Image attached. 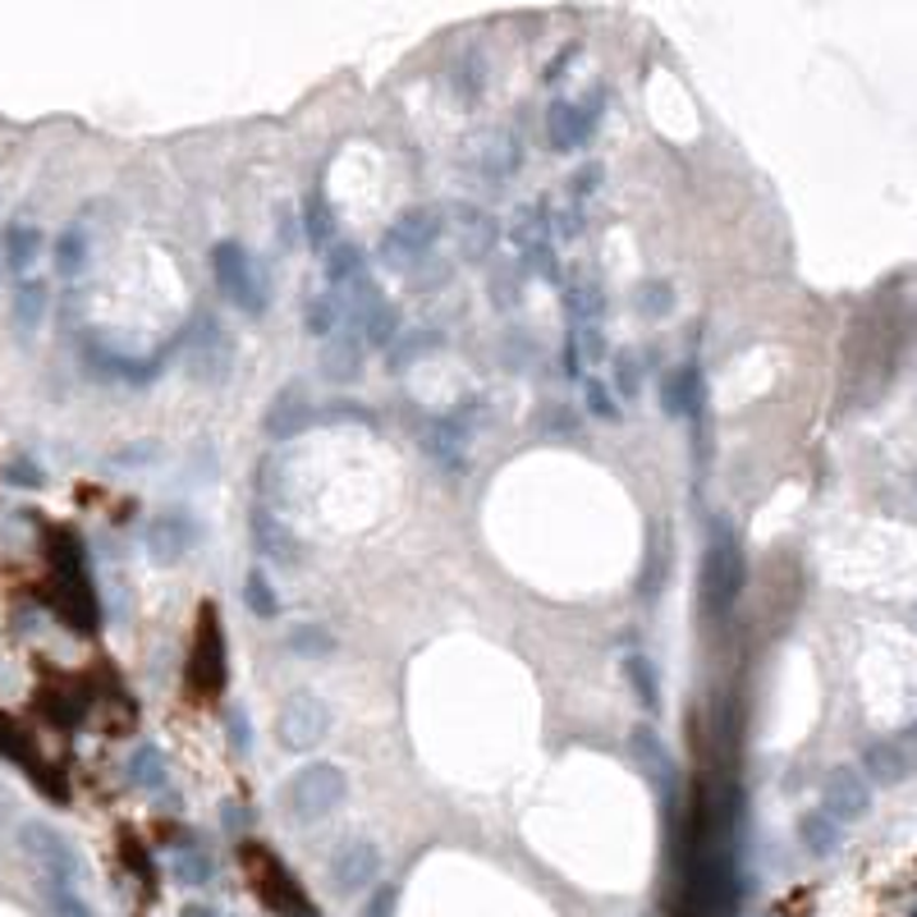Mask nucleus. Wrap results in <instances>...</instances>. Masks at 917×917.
<instances>
[{"mask_svg":"<svg viewBox=\"0 0 917 917\" xmlns=\"http://www.w3.org/2000/svg\"><path fill=\"white\" fill-rule=\"evenodd\" d=\"M702 583H707V606H711V615H729L734 601L744 596L748 560H744V546H739V536H734L729 519H711V542H707Z\"/></svg>","mask_w":917,"mask_h":917,"instance_id":"nucleus-1","label":"nucleus"},{"mask_svg":"<svg viewBox=\"0 0 917 917\" xmlns=\"http://www.w3.org/2000/svg\"><path fill=\"white\" fill-rule=\"evenodd\" d=\"M212 276L226 289V299L243 312V317H262L266 303H272V289H266V272L257 266L253 253H243L239 243H216L212 249Z\"/></svg>","mask_w":917,"mask_h":917,"instance_id":"nucleus-2","label":"nucleus"},{"mask_svg":"<svg viewBox=\"0 0 917 917\" xmlns=\"http://www.w3.org/2000/svg\"><path fill=\"white\" fill-rule=\"evenodd\" d=\"M345 794H349V780H345L340 767H335V762H312V767H299L294 775H289L285 808H289V817H299V821H322V817H330L335 808H340Z\"/></svg>","mask_w":917,"mask_h":917,"instance_id":"nucleus-3","label":"nucleus"},{"mask_svg":"<svg viewBox=\"0 0 917 917\" xmlns=\"http://www.w3.org/2000/svg\"><path fill=\"white\" fill-rule=\"evenodd\" d=\"M243 862H249V871H253V885L262 894V904L276 917H317L307 904V894L299 890V881L289 877V867L276 862L262 844H243Z\"/></svg>","mask_w":917,"mask_h":917,"instance_id":"nucleus-4","label":"nucleus"},{"mask_svg":"<svg viewBox=\"0 0 917 917\" xmlns=\"http://www.w3.org/2000/svg\"><path fill=\"white\" fill-rule=\"evenodd\" d=\"M197 642H193V661H189V688L197 692V698H216L220 688H226V675H230V665H226V634H220V611L207 606L197 611Z\"/></svg>","mask_w":917,"mask_h":917,"instance_id":"nucleus-5","label":"nucleus"},{"mask_svg":"<svg viewBox=\"0 0 917 917\" xmlns=\"http://www.w3.org/2000/svg\"><path fill=\"white\" fill-rule=\"evenodd\" d=\"M445 234V216L436 207H409L390 220V230L382 234V253L386 262H413V257H427Z\"/></svg>","mask_w":917,"mask_h":917,"instance_id":"nucleus-6","label":"nucleus"},{"mask_svg":"<svg viewBox=\"0 0 917 917\" xmlns=\"http://www.w3.org/2000/svg\"><path fill=\"white\" fill-rule=\"evenodd\" d=\"M330 729V707L317 698V692H289L276 711V734L289 752H307L326 739Z\"/></svg>","mask_w":917,"mask_h":917,"instance_id":"nucleus-7","label":"nucleus"},{"mask_svg":"<svg viewBox=\"0 0 917 917\" xmlns=\"http://www.w3.org/2000/svg\"><path fill=\"white\" fill-rule=\"evenodd\" d=\"M19 844H24V854L47 871V881H74L79 885V877H83V858H79V848L64 840L56 825H47V821H28L24 831H19Z\"/></svg>","mask_w":917,"mask_h":917,"instance_id":"nucleus-8","label":"nucleus"},{"mask_svg":"<svg viewBox=\"0 0 917 917\" xmlns=\"http://www.w3.org/2000/svg\"><path fill=\"white\" fill-rule=\"evenodd\" d=\"M821 803H825V817L848 825V821H862L867 808H871V789H867V780L858 767H835L831 775H825V785H821Z\"/></svg>","mask_w":917,"mask_h":917,"instance_id":"nucleus-9","label":"nucleus"},{"mask_svg":"<svg viewBox=\"0 0 917 917\" xmlns=\"http://www.w3.org/2000/svg\"><path fill=\"white\" fill-rule=\"evenodd\" d=\"M189 372L197 382H220L230 372V340L216 317H203L189 335Z\"/></svg>","mask_w":917,"mask_h":917,"instance_id":"nucleus-10","label":"nucleus"},{"mask_svg":"<svg viewBox=\"0 0 917 917\" xmlns=\"http://www.w3.org/2000/svg\"><path fill=\"white\" fill-rule=\"evenodd\" d=\"M330 877H335V890H367L376 877H382V848L367 844V840H349L335 848V858H330Z\"/></svg>","mask_w":917,"mask_h":917,"instance_id":"nucleus-11","label":"nucleus"},{"mask_svg":"<svg viewBox=\"0 0 917 917\" xmlns=\"http://www.w3.org/2000/svg\"><path fill=\"white\" fill-rule=\"evenodd\" d=\"M661 405L669 418H692L702 422V409H707V382H702V367L698 363H684L665 376L661 386Z\"/></svg>","mask_w":917,"mask_h":917,"instance_id":"nucleus-12","label":"nucleus"},{"mask_svg":"<svg viewBox=\"0 0 917 917\" xmlns=\"http://www.w3.org/2000/svg\"><path fill=\"white\" fill-rule=\"evenodd\" d=\"M463 441H468V422H463V413H445V418H436L432 427H427V436H422V450H427V455L445 468V473H463V468H468Z\"/></svg>","mask_w":917,"mask_h":917,"instance_id":"nucleus-13","label":"nucleus"},{"mask_svg":"<svg viewBox=\"0 0 917 917\" xmlns=\"http://www.w3.org/2000/svg\"><path fill=\"white\" fill-rule=\"evenodd\" d=\"M193 542H197V523L189 519L184 509H170V514H161V519L152 523V532H147L152 560H161V565L179 560V555H184Z\"/></svg>","mask_w":917,"mask_h":917,"instance_id":"nucleus-14","label":"nucleus"},{"mask_svg":"<svg viewBox=\"0 0 917 917\" xmlns=\"http://www.w3.org/2000/svg\"><path fill=\"white\" fill-rule=\"evenodd\" d=\"M312 422H317V409L303 399V386H285L276 395L272 413H266V436H272V441H289V436H299L303 427H312Z\"/></svg>","mask_w":917,"mask_h":917,"instance_id":"nucleus-15","label":"nucleus"},{"mask_svg":"<svg viewBox=\"0 0 917 917\" xmlns=\"http://www.w3.org/2000/svg\"><path fill=\"white\" fill-rule=\"evenodd\" d=\"M87 358H93V367H97L101 376H116V382H129V386H147V382H156V376H161V367H166L170 353H156V358H124V353H110V349L93 345V349H87Z\"/></svg>","mask_w":917,"mask_h":917,"instance_id":"nucleus-16","label":"nucleus"},{"mask_svg":"<svg viewBox=\"0 0 917 917\" xmlns=\"http://www.w3.org/2000/svg\"><path fill=\"white\" fill-rule=\"evenodd\" d=\"M459 212V249H463V257L468 262H482L491 249H496V239H500V226L491 220L482 207H473V203H463V207H455Z\"/></svg>","mask_w":917,"mask_h":917,"instance_id":"nucleus-17","label":"nucleus"},{"mask_svg":"<svg viewBox=\"0 0 917 917\" xmlns=\"http://www.w3.org/2000/svg\"><path fill=\"white\" fill-rule=\"evenodd\" d=\"M634 752H638V762H642V771L656 780V789L661 794H669L675 789V757L665 752V744L656 739V729H634Z\"/></svg>","mask_w":917,"mask_h":917,"instance_id":"nucleus-18","label":"nucleus"},{"mask_svg":"<svg viewBox=\"0 0 917 917\" xmlns=\"http://www.w3.org/2000/svg\"><path fill=\"white\" fill-rule=\"evenodd\" d=\"M0 249H5V266H10V272L24 276L28 266L37 262V253H41V230L28 226V220H10L5 234H0Z\"/></svg>","mask_w":917,"mask_h":917,"instance_id":"nucleus-19","label":"nucleus"},{"mask_svg":"<svg viewBox=\"0 0 917 917\" xmlns=\"http://www.w3.org/2000/svg\"><path fill=\"white\" fill-rule=\"evenodd\" d=\"M303 234H307V243L317 253H326L330 243H335V212H330V197H326V189L317 184V189H307V203H303Z\"/></svg>","mask_w":917,"mask_h":917,"instance_id":"nucleus-20","label":"nucleus"},{"mask_svg":"<svg viewBox=\"0 0 917 917\" xmlns=\"http://www.w3.org/2000/svg\"><path fill=\"white\" fill-rule=\"evenodd\" d=\"M509 239H514V249H519V253L551 243V207H546V203H528L519 216H514Z\"/></svg>","mask_w":917,"mask_h":917,"instance_id":"nucleus-21","label":"nucleus"},{"mask_svg":"<svg viewBox=\"0 0 917 917\" xmlns=\"http://www.w3.org/2000/svg\"><path fill=\"white\" fill-rule=\"evenodd\" d=\"M565 307L578 326H601V317H606V289L596 280H574L565 289Z\"/></svg>","mask_w":917,"mask_h":917,"instance_id":"nucleus-22","label":"nucleus"},{"mask_svg":"<svg viewBox=\"0 0 917 917\" xmlns=\"http://www.w3.org/2000/svg\"><path fill=\"white\" fill-rule=\"evenodd\" d=\"M624 679L634 684V698L647 707V715L661 711V675H656V665L647 661L642 652H629V656H624Z\"/></svg>","mask_w":917,"mask_h":917,"instance_id":"nucleus-23","label":"nucleus"},{"mask_svg":"<svg viewBox=\"0 0 917 917\" xmlns=\"http://www.w3.org/2000/svg\"><path fill=\"white\" fill-rule=\"evenodd\" d=\"M87 253H93V239H87L83 226H64L60 239H56V272L64 280H74L83 266H87Z\"/></svg>","mask_w":917,"mask_h":917,"instance_id":"nucleus-24","label":"nucleus"},{"mask_svg":"<svg viewBox=\"0 0 917 917\" xmlns=\"http://www.w3.org/2000/svg\"><path fill=\"white\" fill-rule=\"evenodd\" d=\"M47 303H51L47 280H19V289H14V322L24 330H37L41 317H47Z\"/></svg>","mask_w":917,"mask_h":917,"instance_id":"nucleus-25","label":"nucleus"},{"mask_svg":"<svg viewBox=\"0 0 917 917\" xmlns=\"http://www.w3.org/2000/svg\"><path fill=\"white\" fill-rule=\"evenodd\" d=\"M367 272V253L358 249V243H330L326 249V280L330 285H353L363 280Z\"/></svg>","mask_w":917,"mask_h":917,"instance_id":"nucleus-26","label":"nucleus"},{"mask_svg":"<svg viewBox=\"0 0 917 917\" xmlns=\"http://www.w3.org/2000/svg\"><path fill=\"white\" fill-rule=\"evenodd\" d=\"M798 840H803V848H808V854H817V858L835 854V848H840V821H831L825 812H803V821H798Z\"/></svg>","mask_w":917,"mask_h":917,"instance_id":"nucleus-27","label":"nucleus"},{"mask_svg":"<svg viewBox=\"0 0 917 917\" xmlns=\"http://www.w3.org/2000/svg\"><path fill=\"white\" fill-rule=\"evenodd\" d=\"M166 775H170V771H166L161 748H156V744L133 748V757H129V785H133V789H161Z\"/></svg>","mask_w":917,"mask_h":917,"instance_id":"nucleus-28","label":"nucleus"},{"mask_svg":"<svg viewBox=\"0 0 917 917\" xmlns=\"http://www.w3.org/2000/svg\"><path fill=\"white\" fill-rule=\"evenodd\" d=\"M358 353H363V335H358L353 326H349V335H340V340H330V353H326L330 382H349V376H358Z\"/></svg>","mask_w":917,"mask_h":917,"instance_id":"nucleus-29","label":"nucleus"},{"mask_svg":"<svg viewBox=\"0 0 917 917\" xmlns=\"http://www.w3.org/2000/svg\"><path fill=\"white\" fill-rule=\"evenodd\" d=\"M340 317H345V303L335 299V294H317V299L307 303L303 330L312 335V340H330V335H335V326H340Z\"/></svg>","mask_w":917,"mask_h":917,"instance_id":"nucleus-30","label":"nucleus"},{"mask_svg":"<svg viewBox=\"0 0 917 917\" xmlns=\"http://www.w3.org/2000/svg\"><path fill=\"white\" fill-rule=\"evenodd\" d=\"M285 647L294 656H330L335 652V634L322 629V624H294V629L285 634Z\"/></svg>","mask_w":917,"mask_h":917,"instance_id":"nucleus-31","label":"nucleus"},{"mask_svg":"<svg viewBox=\"0 0 917 917\" xmlns=\"http://www.w3.org/2000/svg\"><path fill=\"white\" fill-rule=\"evenodd\" d=\"M546 138L555 152H574L578 147V120H574V101H555L546 110Z\"/></svg>","mask_w":917,"mask_h":917,"instance_id":"nucleus-32","label":"nucleus"},{"mask_svg":"<svg viewBox=\"0 0 917 917\" xmlns=\"http://www.w3.org/2000/svg\"><path fill=\"white\" fill-rule=\"evenodd\" d=\"M519 170V143L509 138H486V152H482V174L486 179H505V174H514Z\"/></svg>","mask_w":917,"mask_h":917,"instance_id":"nucleus-33","label":"nucleus"},{"mask_svg":"<svg viewBox=\"0 0 917 917\" xmlns=\"http://www.w3.org/2000/svg\"><path fill=\"white\" fill-rule=\"evenodd\" d=\"M170 867H174V877L184 885H207L216 877V862L207 858V848H179Z\"/></svg>","mask_w":917,"mask_h":917,"instance_id":"nucleus-34","label":"nucleus"},{"mask_svg":"<svg viewBox=\"0 0 917 917\" xmlns=\"http://www.w3.org/2000/svg\"><path fill=\"white\" fill-rule=\"evenodd\" d=\"M243 601H249V611H253L257 619H276V615H280V596L272 592V583H266L262 569L249 574V583H243Z\"/></svg>","mask_w":917,"mask_h":917,"instance_id":"nucleus-35","label":"nucleus"},{"mask_svg":"<svg viewBox=\"0 0 917 917\" xmlns=\"http://www.w3.org/2000/svg\"><path fill=\"white\" fill-rule=\"evenodd\" d=\"M569 340H574V349H578V363H583V367H592V363H606L611 345H606V330H601V326H569Z\"/></svg>","mask_w":917,"mask_h":917,"instance_id":"nucleus-36","label":"nucleus"},{"mask_svg":"<svg viewBox=\"0 0 917 917\" xmlns=\"http://www.w3.org/2000/svg\"><path fill=\"white\" fill-rule=\"evenodd\" d=\"M47 900H51L56 917H93V908H87V900L79 894L74 881H47Z\"/></svg>","mask_w":917,"mask_h":917,"instance_id":"nucleus-37","label":"nucleus"},{"mask_svg":"<svg viewBox=\"0 0 917 917\" xmlns=\"http://www.w3.org/2000/svg\"><path fill=\"white\" fill-rule=\"evenodd\" d=\"M669 307H675V289H669V280H642L638 285V312H647V317H665Z\"/></svg>","mask_w":917,"mask_h":917,"instance_id":"nucleus-38","label":"nucleus"},{"mask_svg":"<svg viewBox=\"0 0 917 917\" xmlns=\"http://www.w3.org/2000/svg\"><path fill=\"white\" fill-rule=\"evenodd\" d=\"M867 771L890 785V780H900V775H904V757L894 752L890 744H871V748H867Z\"/></svg>","mask_w":917,"mask_h":917,"instance_id":"nucleus-39","label":"nucleus"},{"mask_svg":"<svg viewBox=\"0 0 917 917\" xmlns=\"http://www.w3.org/2000/svg\"><path fill=\"white\" fill-rule=\"evenodd\" d=\"M638 367L642 363H634L629 349L615 353V363H611V372H615V399H634L638 395Z\"/></svg>","mask_w":917,"mask_h":917,"instance_id":"nucleus-40","label":"nucleus"},{"mask_svg":"<svg viewBox=\"0 0 917 917\" xmlns=\"http://www.w3.org/2000/svg\"><path fill=\"white\" fill-rule=\"evenodd\" d=\"M588 413L592 418H601V422H615L619 418V399H615V390L611 386H601V382H588Z\"/></svg>","mask_w":917,"mask_h":917,"instance_id":"nucleus-41","label":"nucleus"},{"mask_svg":"<svg viewBox=\"0 0 917 917\" xmlns=\"http://www.w3.org/2000/svg\"><path fill=\"white\" fill-rule=\"evenodd\" d=\"M523 266H528V272H536L542 280H551V285L560 280V262H555V249H551V243H542V249H528V253H523Z\"/></svg>","mask_w":917,"mask_h":917,"instance_id":"nucleus-42","label":"nucleus"},{"mask_svg":"<svg viewBox=\"0 0 917 917\" xmlns=\"http://www.w3.org/2000/svg\"><path fill=\"white\" fill-rule=\"evenodd\" d=\"M5 482H10V486H28V491H33V486H41L47 478H41V468H37L33 459H10V463H5Z\"/></svg>","mask_w":917,"mask_h":917,"instance_id":"nucleus-43","label":"nucleus"},{"mask_svg":"<svg viewBox=\"0 0 917 917\" xmlns=\"http://www.w3.org/2000/svg\"><path fill=\"white\" fill-rule=\"evenodd\" d=\"M596 189H601V166L592 161V166H583L569 179V203H583V197H592Z\"/></svg>","mask_w":917,"mask_h":917,"instance_id":"nucleus-44","label":"nucleus"},{"mask_svg":"<svg viewBox=\"0 0 917 917\" xmlns=\"http://www.w3.org/2000/svg\"><path fill=\"white\" fill-rule=\"evenodd\" d=\"M230 744H234V752H253V725H249V711H230Z\"/></svg>","mask_w":917,"mask_h":917,"instance_id":"nucleus-45","label":"nucleus"},{"mask_svg":"<svg viewBox=\"0 0 917 917\" xmlns=\"http://www.w3.org/2000/svg\"><path fill=\"white\" fill-rule=\"evenodd\" d=\"M432 345H441V335H413L405 349H390V363H395V367H409V358H413L418 349H432Z\"/></svg>","mask_w":917,"mask_h":917,"instance_id":"nucleus-46","label":"nucleus"},{"mask_svg":"<svg viewBox=\"0 0 917 917\" xmlns=\"http://www.w3.org/2000/svg\"><path fill=\"white\" fill-rule=\"evenodd\" d=\"M574 56H578V47H574V41H569V47H565L560 56H555V60H551V70H546V83H555V79H560V74H565V64H569Z\"/></svg>","mask_w":917,"mask_h":917,"instance_id":"nucleus-47","label":"nucleus"},{"mask_svg":"<svg viewBox=\"0 0 917 917\" xmlns=\"http://www.w3.org/2000/svg\"><path fill=\"white\" fill-rule=\"evenodd\" d=\"M179 917H220V913H216V908H207V904H189Z\"/></svg>","mask_w":917,"mask_h":917,"instance_id":"nucleus-48","label":"nucleus"},{"mask_svg":"<svg viewBox=\"0 0 917 917\" xmlns=\"http://www.w3.org/2000/svg\"><path fill=\"white\" fill-rule=\"evenodd\" d=\"M913 917H917V913H913Z\"/></svg>","mask_w":917,"mask_h":917,"instance_id":"nucleus-49","label":"nucleus"}]
</instances>
